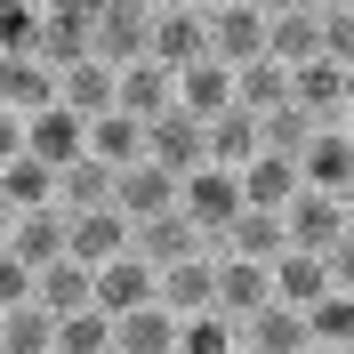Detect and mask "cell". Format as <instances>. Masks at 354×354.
Listing matches in <instances>:
<instances>
[{"label": "cell", "mask_w": 354, "mask_h": 354, "mask_svg": "<svg viewBox=\"0 0 354 354\" xmlns=\"http://www.w3.org/2000/svg\"><path fill=\"white\" fill-rule=\"evenodd\" d=\"M322 57L338 73L354 65V0H322Z\"/></svg>", "instance_id": "37"}, {"label": "cell", "mask_w": 354, "mask_h": 354, "mask_svg": "<svg viewBox=\"0 0 354 354\" xmlns=\"http://www.w3.org/2000/svg\"><path fill=\"white\" fill-rule=\"evenodd\" d=\"M0 57H41V8L0 0Z\"/></svg>", "instance_id": "36"}, {"label": "cell", "mask_w": 354, "mask_h": 354, "mask_svg": "<svg viewBox=\"0 0 354 354\" xmlns=\"http://www.w3.org/2000/svg\"><path fill=\"white\" fill-rule=\"evenodd\" d=\"M330 282H338V290H346V298H354V234H346V242L330 250Z\"/></svg>", "instance_id": "40"}, {"label": "cell", "mask_w": 354, "mask_h": 354, "mask_svg": "<svg viewBox=\"0 0 354 354\" xmlns=\"http://www.w3.org/2000/svg\"><path fill=\"white\" fill-rule=\"evenodd\" d=\"M137 258L153 266V274H169V266H185V258H209V242H201V225L185 218V209H169V218L137 225Z\"/></svg>", "instance_id": "15"}, {"label": "cell", "mask_w": 354, "mask_h": 354, "mask_svg": "<svg viewBox=\"0 0 354 354\" xmlns=\"http://www.w3.org/2000/svg\"><path fill=\"white\" fill-rule=\"evenodd\" d=\"M177 209H185V218L201 225V242L218 250L225 234L242 225V209H250V201H242V177H234V169H201V177H185V194H177Z\"/></svg>", "instance_id": "2"}, {"label": "cell", "mask_w": 354, "mask_h": 354, "mask_svg": "<svg viewBox=\"0 0 354 354\" xmlns=\"http://www.w3.org/2000/svg\"><path fill=\"white\" fill-rule=\"evenodd\" d=\"M24 153L41 161V169H57V177H65L73 161L88 153V121H81V113H65V105L32 113V121H24Z\"/></svg>", "instance_id": "9"}, {"label": "cell", "mask_w": 354, "mask_h": 354, "mask_svg": "<svg viewBox=\"0 0 354 354\" xmlns=\"http://www.w3.org/2000/svg\"><path fill=\"white\" fill-rule=\"evenodd\" d=\"M218 250H225V258H250V266H274V258L290 250V225L266 218V209H242V225H234Z\"/></svg>", "instance_id": "29"}, {"label": "cell", "mask_w": 354, "mask_h": 354, "mask_svg": "<svg viewBox=\"0 0 354 354\" xmlns=\"http://www.w3.org/2000/svg\"><path fill=\"white\" fill-rule=\"evenodd\" d=\"M201 57H209V8H201V0H169V8H153V65L194 73Z\"/></svg>", "instance_id": "4"}, {"label": "cell", "mask_w": 354, "mask_h": 354, "mask_svg": "<svg viewBox=\"0 0 354 354\" xmlns=\"http://www.w3.org/2000/svg\"><path fill=\"white\" fill-rule=\"evenodd\" d=\"M177 113H194V121H218V113H234V73H225L218 57H201L194 73H177Z\"/></svg>", "instance_id": "26"}, {"label": "cell", "mask_w": 354, "mask_h": 354, "mask_svg": "<svg viewBox=\"0 0 354 354\" xmlns=\"http://www.w3.org/2000/svg\"><path fill=\"white\" fill-rule=\"evenodd\" d=\"M0 201H8V218H24V209H57V169H41V161L24 153L0 169Z\"/></svg>", "instance_id": "30"}, {"label": "cell", "mask_w": 354, "mask_h": 354, "mask_svg": "<svg viewBox=\"0 0 354 354\" xmlns=\"http://www.w3.org/2000/svg\"><path fill=\"white\" fill-rule=\"evenodd\" d=\"M8 161H24V121L17 113H0V169H8Z\"/></svg>", "instance_id": "39"}, {"label": "cell", "mask_w": 354, "mask_h": 354, "mask_svg": "<svg viewBox=\"0 0 354 354\" xmlns=\"http://www.w3.org/2000/svg\"><path fill=\"white\" fill-rule=\"evenodd\" d=\"M153 298H161V274L137 258V250H129V258H113L105 274H97V306H105L113 322H121V314H137V306H153Z\"/></svg>", "instance_id": "18"}, {"label": "cell", "mask_w": 354, "mask_h": 354, "mask_svg": "<svg viewBox=\"0 0 354 354\" xmlns=\"http://www.w3.org/2000/svg\"><path fill=\"white\" fill-rule=\"evenodd\" d=\"M177 354H242V322L234 314H185V330H177Z\"/></svg>", "instance_id": "33"}, {"label": "cell", "mask_w": 354, "mask_h": 354, "mask_svg": "<svg viewBox=\"0 0 354 354\" xmlns=\"http://www.w3.org/2000/svg\"><path fill=\"white\" fill-rule=\"evenodd\" d=\"M330 290H338V282H330V258H314V250H282V258H274V306L314 314Z\"/></svg>", "instance_id": "14"}, {"label": "cell", "mask_w": 354, "mask_h": 354, "mask_svg": "<svg viewBox=\"0 0 354 354\" xmlns=\"http://www.w3.org/2000/svg\"><path fill=\"white\" fill-rule=\"evenodd\" d=\"M298 177H306V194H330V201L354 185V129H346V121L322 129L306 153H298Z\"/></svg>", "instance_id": "11"}, {"label": "cell", "mask_w": 354, "mask_h": 354, "mask_svg": "<svg viewBox=\"0 0 354 354\" xmlns=\"http://www.w3.org/2000/svg\"><path fill=\"white\" fill-rule=\"evenodd\" d=\"M258 153H266V121H258V113L234 105V113H218V121H209V169H234V177H242Z\"/></svg>", "instance_id": "19"}, {"label": "cell", "mask_w": 354, "mask_h": 354, "mask_svg": "<svg viewBox=\"0 0 354 354\" xmlns=\"http://www.w3.org/2000/svg\"><path fill=\"white\" fill-rule=\"evenodd\" d=\"M274 306V266H250V258H225L218 250V314L250 322V314Z\"/></svg>", "instance_id": "17"}, {"label": "cell", "mask_w": 354, "mask_h": 354, "mask_svg": "<svg viewBox=\"0 0 354 354\" xmlns=\"http://www.w3.org/2000/svg\"><path fill=\"white\" fill-rule=\"evenodd\" d=\"M65 234H73V218H65V209H24V218H8V225H0V250H8V258H24L32 274H41V266H57V258H65Z\"/></svg>", "instance_id": "10"}, {"label": "cell", "mask_w": 354, "mask_h": 354, "mask_svg": "<svg viewBox=\"0 0 354 354\" xmlns=\"http://www.w3.org/2000/svg\"><path fill=\"white\" fill-rule=\"evenodd\" d=\"M32 298H41L57 322H65V314H88V306H97V274H88V266H73V258H57V266H41Z\"/></svg>", "instance_id": "27"}, {"label": "cell", "mask_w": 354, "mask_h": 354, "mask_svg": "<svg viewBox=\"0 0 354 354\" xmlns=\"http://www.w3.org/2000/svg\"><path fill=\"white\" fill-rule=\"evenodd\" d=\"M153 57V8H137V0H113V8H97V65L129 73Z\"/></svg>", "instance_id": "6"}, {"label": "cell", "mask_w": 354, "mask_h": 354, "mask_svg": "<svg viewBox=\"0 0 354 354\" xmlns=\"http://www.w3.org/2000/svg\"><path fill=\"white\" fill-rule=\"evenodd\" d=\"M32 282H41V274H32L24 258L0 250V314H8V306H32Z\"/></svg>", "instance_id": "38"}, {"label": "cell", "mask_w": 354, "mask_h": 354, "mask_svg": "<svg viewBox=\"0 0 354 354\" xmlns=\"http://www.w3.org/2000/svg\"><path fill=\"white\" fill-rule=\"evenodd\" d=\"M57 105L65 113H81V121H105V113H121V73L113 65H73V73H57Z\"/></svg>", "instance_id": "16"}, {"label": "cell", "mask_w": 354, "mask_h": 354, "mask_svg": "<svg viewBox=\"0 0 354 354\" xmlns=\"http://www.w3.org/2000/svg\"><path fill=\"white\" fill-rule=\"evenodd\" d=\"M298 194H306V177H298V161H282V153H258V161L242 169V201L266 209V218H282Z\"/></svg>", "instance_id": "20"}, {"label": "cell", "mask_w": 354, "mask_h": 354, "mask_svg": "<svg viewBox=\"0 0 354 354\" xmlns=\"http://www.w3.org/2000/svg\"><path fill=\"white\" fill-rule=\"evenodd\" d=\"M266 57L282 73H306V65H322V0H290V8H266Z\"/></svg>", "instance_id": "5"}, {"label": "cell", "mask_w": 354, "mask_h": 354, "mask_svg": "<svg viewBox=\"0 0 354 354\" xmlns=\"http://www.w3.org/2000/svg\"><path fill=\"white\" fill-rule=\"evenodd\" d=\"M346 129H354V65H346Z\"/></svg>", "instance_id": "42"}, {"label": "cell", "mask_w": 354, "mask_h": 354, "mask_svg": "<svg viewBox=\"0 0 354 354\" xmlns=\"http://www.w3.org/2000/svg\"><path fill=\"white\" fill-rule=\"evenodd\" d=\"M97 57V8H73V0H57V8H41V65L48 73H73Z\"/></svg>", "instance_id": "7"}, {"label": "cell", "mask_w": 354, "mask_h": 354, "mask_svg": "<svg viewBox=\"0 0 354 354\" xmlns=\"http://www.w3.org/2000/svg\"><path fill=\"white\" fill-rule=\"evenodd\" d=\"M177 194H185V185H177L169 169H153V161H137V169L121 177V185H113V209H121L129 225H153V218H169V209H177Z\"/></svg>", "instance_id": "12"}, {"label": "cell", "mask_w": 354, "mask_h": 354, "mask_svg": "<svg viewBox=\"0 0 354 354\" xmlns=\"http://www.w3.org/2000/svg\"><path fill=\"white\" fill-rule=\"evenodd\" d=\"M201 8H209V57L225 73L266 65V8L258 0H201Z\"/></svg>", "instance_id": "1"}, {"label": "cell", "mask_w": 354, "mask_h": 354, "mask_svg": "<svg viewBox=\"0 0 354 354\" xmlns=\"http://www.w3.org/2000/svg\"><path fill=\"white\" fill-rule=\"evenodd\" d=\"M338 209H346V234H354V185H346V194H338Z\"/></svg>", "instance_id": "41"}, {"label": "cell", "mask_w": 354, "mask_h": 354, "mask_svg": "<svg viewBox=\"0 0 354 354\" xmlns=\"http://www.w3.org/2000/svg\"><path fill=\"white\" fill-rule=\"evenodd\" d=\"M145 161L169 169L177 185L201 177V169H209V121H194V113H161L153 129H145Z\"/></svg>", "instance_id": "3"}, {"label": "cell", "mask_w": 354, "mask_h": 354, "mask_svg": "<svg viewBox=\"0 0 354 354\" xmlns=\"http://www.w3.org/2000/svg\"><path fill=\"white\" fill-rule=\"evenodd\" d=\"M282 225H290V250H314V258H330V250L346 242V209H338L330 194H298L282 209Z\"/></svg>", "instance_id": "13"}, {"label": "cell", "mask_w": 354, "mask_h": 354, "mask_svg": "<svg viewBox=\"0 0 354 354\" xmlns=\"http://www.w3.org/2000/svg\"><path fill=\"white\" fill-rule=\"evenodd\" d=\"M129 250H137V225L121 218V209H88V218H73V234H65V258L88 266V274H105V266L129 258Z\"/></svg>", "instance_id": "8"}, {"label": "cell", "mask_w": 354, "mask_h": 354, "mask_svg": "<svg viewBox=\"0 0 354 354\" xmlns=\"http://www.w3.org/2000/svg\"><path fill=\"white\" fill-rule=\"evenodd\" d=\"M88 161H105L113 177H129L137 161H145V121H129V113H105V121H88Z\"/></svg>", "instance_id": "25"}, {"label": "cell", "mask_w": 354, "mask_h": 354, "mask_svg": "<svg viewBox=\"0 0 354 354\" xmlns=\"http://www.w3.org/2000/svg\"><path fill=\"white\" fill-rule=\"evenodd\" d=\"M242 354H314V330L298 306H266L242 322Z\"/></svg>", "instance_id": "22"}, {"label": "cell", "mask_w": 354, "mask_h": 354, "mask_svg": "<svg viewBox=\"0 0 354 354\" xmlns=\"http://www.w3.org/2000/svg\"><path fill=\"white\" fill-rule=\"evenodd\" d=\"M161 306H169L177 322H185V314H209V306H218V250H209V258L169 266V274H161Z\"/></svg>", "instance_id": "23"}, {"label": "cell", "mask_w": 354, "mask_h": 354, "mask_svg": "<svg viewBox=\"0 0 354 354\" xmlns=\"http://www.w3.org/2000/svg\"><path fill=\"white\" fill-rule=\"evenodd\" d=\"M113 185H121V177L105 169V161H73L65 177H57V209H65V218H88V209H113Z\"/></svg>", "instance_id": "28"}, {"label": "cell", "mask_w": 354, "mask_h": 354, "mask_svg": "<svg viewBox=\"0 0 354 354\" xmlns=\"http://www.w3.org/2000/svg\"><path fill=\"white\" fill-rule=\"evenodd\" d=\"M177 330H185V322L153 298V306H137V314L113 322V354H177Z\"/></svg>", "instance_id": "24"}, {"label": "cell", "mask_w": 354, "mask_h": 354, "mask_svg": "<svg viewBox=\"0 0 354 354\" xmlns=\"http://www.w3.org/2000/svg\"><path fill=\"white\" fill-rule=\"evenodd\" d=\"M234 105L258 113V121H266V113H282V105H290V73L274 65V57H266V65H250V73H234Z\"/></svg>", "instance_id": "32"}, {"label": "cell", "mask_w": 354, "mask_h": 354, "mask_svg": "<svg viewBox=\"0 0 354 354\" xmlns=\"http://www.w3.org/2000/svg\"><path fill=\"white\" fill-rule=\"evenodd\" d=\"M121 113H129V121H145V129H153L161 113H177V73L153 65V57H145V65H129V73H121Z\"/></svg>", "instance_id": "21"}, {"label": "cell", "mask_w": 354, "mask_h": 354, "mask_svg": "<svg viewBox=\"0 0 354 354\" xmlns=\"http://www.w3.org/2000/svg\"><path fill=\"white\" fill-rule=\"evenodd\" d=\"M57 354H113V314L105 306L65 314V322H57Z\"/></svg>", "instance_id": "35"}, {"label": "cell", "mask_w": 354, "mask_h": 354, "mask_svg": "<svg viewBox=\"0 0 354 354\" xmlns=\"http://www.w3.org/2000/svg\"><path fill=\"white\" fill-rule=\"evenodd\" d=\"M306 330H314V346H322V354H354V298H346V290H330V298L306 314Z\"/></svg>", "instance_id": "34"}, {"label": "cell", "mask_w": 354, "mask_h": 354, "mask_svg": "<svg viewBox=\"0 0 354 354\" xmlns=\"http://www.w3.org/2000/svg\"><path fill=\"white\" fill-rule=\"evenodd\" d=\"M0 354H57V314L32 298V306L0 314Z\"/></svg>", "instance_id": "31"}]
</instances>
